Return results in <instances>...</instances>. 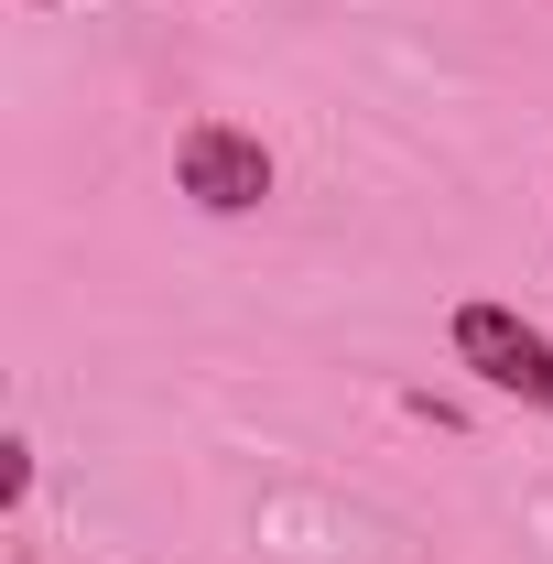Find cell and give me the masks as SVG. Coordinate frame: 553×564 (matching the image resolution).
Wrapping results in <instances>:
<instances>
[{
    "label": "cell",
    "instance_id": "cell-1",
    "mask_svg": "<svg viewBox=\"0 0 553 564\" xmlns=\"http://www.w3.org/2000/svg\"><path fill=\"white\" fill-rule=\"evenodd\" d=\"M445 337H456V369H478L499 402L553 413V337L521 315V304H488V293H478V304H456V326H445Z\"/></svg>",
    "mask_w": 553,
    "mask_h": 564
},
{
    "label": "cell",
    "instance_id": "cell-2",
    "mask_svg": "<svg viewBox=\"0 0 553 564\" xmlns=\"http://www.w3.org/2000/svg\"><path fill=\"white\" fill-rule=\"evenodd\" d=\"M174 185H185L207 217H250L261 196H272V152H261V131H239V120H185Z\"/></svg>",
    "mask_w": 553,
    "mask_h": 564
},
{
    "label": "cell",
    "instance_id": "cell-3",
    "mask_svg": "<svg viewBox=\"0 0 553 564\" xmlns=\"http://www.w3.org/2000/svg\"><path fill=\"white\" fill-rule=\"evenodd\" d=\"M22 489H33V445L11 434V445H0V499H22Z\"/></svg>",
    "mask_w": 553,
    "mask_h": 564
},
{
    "label": "cell",
    "instance_id": "cell-4",
    "mask_svg": "<svg viewBox=\"0 0 553 564\" xmlns=\"http://www.w3.org/2000/svg\"><path fill=\"white\" fill-rule=\"evenodd\" d=\"M22 11H55V0H22Z\"/></svg>",
    "mask_w": 553,
    "mask_h": 564
}]
</instances>
